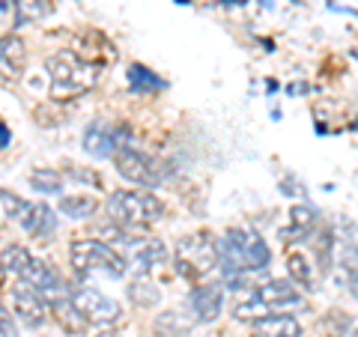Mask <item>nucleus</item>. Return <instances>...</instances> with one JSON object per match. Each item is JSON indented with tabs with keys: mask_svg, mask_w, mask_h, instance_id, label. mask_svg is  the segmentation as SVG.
<instances>
[{
	"mask_svg": "<svg viewBox=\"0 0 358 337\" xmlns=\"http://www.w3.org/2000/svg\"><path fill=\"white\" fill-rule=\"evenodd\" d=\"M0 329H3V337H15V325H13V313H9V308L0 310Z\"/></svg>",
	"mask_w": 358,
	"mask_h": 337,
	"instance_id": "26",
	"label": "nucleus"
},
{
	"mask_svg": "<svg viewBox=\"0 0 358 337\" xmlns=\"http://www.w3.org/2000/svg\"><path fill=\"white\" fill-rule=\"evenodd\" d=\"M272 263V251L254 230H227L218 239V272L227 287H242L251 272H263Z\"/></svg>",
	"mask_w": 358,
	"mask_h": 337,
	"instance_id": "1",
	"label": "nucleus"
},
{
	"mask_svg": "<svg viewBox=\"0 0 358 337\" xmlns=\"http://www.w3.org/2000/svg\"><path fill=\"white\" fill-rule=\"evenodd\" d=\"M69 296L78 308H81V313L90 320V322H96V325H110V322H117L120 320V305L110 296H105L102 289H96V287H90V284H75L69 289Z\"/></svg>",
	"mask_w": 358,
	"mask_h": 337,
	"instance_id": "8",
	"label": "nucleus"
},
{
	"mask_svg": "<svg viewBox=\"0 0 358 337\" xmlns=\"http://www.w3.org/2000/svg\"><path fill=\"white\" fill-rule=\"evenodd\" d=\"M117 242H126L131 248L129 266H134L141 275H150L155 266H162L167 260V251L159 239H129V230H117Z\"/></svg>",
	"mask_w": 358,
	"mask_h": 337,
	"instance_id": "11",
	"label": "nucleus"
},
{
	"mask_svg": "<svg viewBox=\"0 0 358 337\" xmlns=\"http://www.w3.org/2000/svg\"><path fill=\"white\" fill-rule=\"evenodd\" d=\"M188 305H192L197 322H215L224 310V289L218 284H200L192 289Z\"/></svg>",
	"mask_w": 358,
	"mask_h": 337,
	"instance_id": "13",
	"label": "nucleus"
},
{
	"mask_svg": "<svg viewBox=\"0 0 358 337\" xmlns=\"http://www.w3.org/2000/svg\"><path fill=\"white\" fill-rule=\"evenodd\" d=\"M0 206H3V221H18L21 224L33 203H27V200H21L9 188H3V191H0Z\"/></svg>",
	"mask_w": 358,
	"mask_h": 337,
	"instance_id": "22",
	"label": "nucleus"
},
{
	"mask_svg": "<svg viewBox=\"0 0 358 337\" xmlns=\"http://www.w3.org/2000/svg\"><path fill=\"white\" fill-rule=\"evenodd\" d=\"M30 188L36 194H63V176L57 171H48V167H39V171L30 173Z\"/></svg>",
	"mask_w": 358,
	"mask_h": 337,
	"instance_id": "20",
	"label": "nucleus"
},
{
	"mask_svg": "<svg viewBox=\"0 0 358 337\" xmlns=\"http://www.w3.org/2000/svg\"><path fill=\"white\" fill-rule=\"evenodd\" d=\"M0 60H3V75L6 78H18L21 69H24V60H27V51H24V42L18 36H3V51H0Z\"/></svg>",
	"mask_w": 358,
	"mask_h": 337,
	"instance_id": "17",
	"label": "nucleus"
},
{
	"mask_svg": "<svg viewBox=\"0 0 358 337\" xmlns=\"http://www.w3.org/2000/svg\"><path fill=\"white\" fill-rule=\"evenodd\" d=\"M254 337H301V322L289 313H272L254 322Z\"/></svg>",
	"mask_w": 358,
	"mask_h": 337,
	"instance_id": "15",
	"label": "nucleus"
},
{
	"mask_svg": "<svg viewBox=\"0 0 358 337\" xmlns=\"http://www.w3.org/2000/svg\"><path fill=\"white\" fill-rule=\"evenodd\" d=\"M129 87L134 89V93H155V89L164 87V81L155 72H150L147 66L131 63L129 66Z\"/></svg>",
	"mask_w": 358,
	"mask_h": 337,
	"instance_id": "19",
	"label": "nucleus"
},
{
	"mask_svg": "<svg viewBox=\"0 0 358 337\" xmlns=\"http://www.w3.org/2000/svg\"><path fill=\"white\" fill-rule=\"evenodd\" d=\"M239 3H242V0H239Z\"/></svg>",
	"mask_w": 358,
	"mask_h": 337,
	"instance_id": "32",
	"label": "nucleus"
},
{
	"mask_svg": "<svg viewBox=\"0 0 358 337\" xmlns=\"http://www.w3.org/2000/svg\"><path fill=\"white\" fill-rule=\"evenodd\" d=\"M69 260L75 266V272L102 275L110 280H120L131 268L129 260L117 248H110L105 242H96V239H75L69 248Z\"/></svg>",
	"mask_w": 358,
	"mask_h": 337,
	"instance_id": "4",
	"label": "nucleus"
},
{
	"mask_svg": "<svg viewBox=\"0 0 358 337\" xmlns=\"http://www.w3.org/2000/svg\"><path fill=\"white\" fill-rule=\"evenodd\" d=\"M21 227H24L33 239H51V236L57 233V212L45 203H33L24 221H21Z\"/></svg>",
	"mask_w": 358,
	"mask_h": 337,
	"instance_id": "14",
	"label": "nucleus"
},
{
	"mask_svg": "<svg viewBox=\"0 0 358 337\" xmlns=\"http://www.w3.org/2000/svg\"><path fill=\"white\" fill-rule=\"evenodd\" d=\"M114 167L122 179H129L134 185H147V188H155L164 182V171L162 164L152 159V155L134 150L131 143L129 147H122L117 155H114Z\"/></svg>",
	"mask_w": 358,
	"mask_h": 337,
	"instance_id": "6",
	"label": "nucleus"
},
{
	"mask_svg": "<svg viewBox=\"0 0 358 337\" xmlns=\"http://www.w3.org/2000/svg\"><path fill=\"white\" fill-rule=\"evenodd\" d=\"M99 209V200L93 194H66L60 197V212L72 221H84Z\"/></svg>",
	"mask_w": 358,
	"mask_h": 337,
	"instance_id": "18",
	"label": "nucleus"
},
{
	"mask_svg": "<svg viewBox=\"0 0 358 337\" xmlns=\"http://www.w3.org/2000/svg\"><path fill=\"white\" fill-rule=\"evenodd\" d=\"M81 143L93 159H114L122 147H129V138H126V129L114 126V122H105V120H96L87 126Z\"/></svg>",
	"mask_w": 358,
	"mask_h": 337,
	"instance_id": "9",
	"label": "nucleus"
},
{
	"mask_svg": "<svg viewBox=\"0 0 358 337\" xmlns=\"http://www.w3.org/2000/svg\"><path fill=\"white\" fill-rule=\"evenodd\" d=\"M0 147H9V126H6V122H3V126H0Z\"/></svg>",
	"mask_w": 358,
	"mask_h": 337,
	"instance_id": "27",
	"label": "nucleus"
},
{
	"mask_svg": "<svg viewBox=\"0 0 358 337\" xmlns=\"http://www.w3.org/2000/svg\"><path fill=\"white\" fill-rule=\"evenodd\" d=\"M99 337H117V334H108V331H105V334H99Z\"/></svg>",
	"mask_w": 358,
	"mask_h": 337,
	"instance_id": "29",
	"label": "nucleus"
},
{
	"mask_svg": "<svg viewBox=\"0 0 358 337\" xmlns=\"http://www.w3.org/2000/svg\"><path fill=\"white\" fill-rule=\"evenodd\" d=\"M355 131H358V122H355Z\"/></svg>",
	"mask_w": 358,
	"mask_h": 337,
	"instance_id": "31",
	"label": "nucleus"
},
{
	"mask_svg": "<svg viewBox=\"0 0 358 337\" xmlns=\"http://www.w3.org/2000/svg\"><path fill=\"white\" fill-rule=\"evenodd\" d=\"M18 280H27L30 287H36L48 301H57V299L69 296V289H66V280L57 272H54L48 263H42V260H30V266L21 272Z\"/></svg>",
	"mask_w": 358,
	"mask_h": 337,
	"instance_id": "12",
	"label": "nucleus"
},
{
	"mask_svg": "<svg viewBox=\"0 0 358 337\" xmlns=\"http://www.w3.org/2000/svg\"><path fill=\"white\" fill-rule=\"evenodd\" d=\"M301 305H305V299H301L299 287L293 284V280H268V284L251 287V293L233 305V317L257 322L263 317L284 313L289 308H301Z\"/></svg>",
	"mask_w": 358,
	"mask_h": 337,
	"instance_id": "2",
	"label": "nucleus"
},
{
	"mask_svg": "<svg viewBox=\"0 0 358 337\" xmlns=\"http://www.w3.org/2000/svg\"><path fill=\"white\" fill-rule=\"evenodd\" d=\"M48 305L51 301L45 299L36 287H30L27 280H18L13 287V308L30 329H39V325L48 320Z\"/></svg>",
	"mask_w": 358,
	"mask_h": 337,
	"instance_id": "10",
	"label": "nucleus"
},
{
	"mask_svg": "<svg viewBox=\"0 0 358 337\" xmlns=\"http://www.w3.org/2000/svg\"><path fill=\"white\" fill-rule=\"evenodd\" d=\"M263 6H272V0H263Z\"/></svg>",
	"mask_w": 358,
	"mask_h": 337,
	"instance_id": "30",
	"label": "nucleus"
},
{
	"mask_svg": "<svg viewBox=\"0 0 358 337\" xmlns=\"http://www.w3.org/2000/svg\"><path fill=\"white\" fill-rule=\"evenodd\" d=\"M343 272L350 278V293L358 299V248H350L343 254Z\"/></svg>",
	"mask_w": 358,
	"mask_h": 337,
	"instance_id": "25",
	"label": "nucleus"
},
{
	"mask_svg": "<svg viewBox=\"0 0 358 337\" xmlns=\"http://www.w3.org/2000/svg\"><path fill=\"white\" fill-rule=\"evenodd\" d=\"M30 260H33V257L21 248V245H3V272L6 275L13 272V275L21 278V272L30 266Z\"/></svg>",
	"mask_w": 358,
	"mask_h": 337,
	"instance_id": "23",
	"label": "nucleus"
},
{
	"mask_svg": "<svg viewBox=\"0 0 358 337\" xmlns=\"http://www.w3.org/2000/svg\"><path fill=\"white\" fill-rule=\"evenodd\" d=\"M48 75L54 84V93H66V89H84L96 84V69L75 54H54L48 57Z\"/></svg>",
	"mask_w": 358,
	"mask_h": 337,
	"instance_id": "7",
	"label": "nucleus"
},
{
	"mask_svg": "<svg viewBox=\"0 0 358 337\" xmlns=\"http://www.w3.org/2000/svg\"><path fill=\"white\" fill-rule=\"evenodd\" d=\"M346 337H358V320L350 322V329H346Z\"/></svg>",
	"mask_w": 358,
	"mask_h": 337,
	"instance_id": "28",
	"label": "nucleus"
},
{
	"mask_svg": "<svg viewBox=\"0 0 358 337\" xmlns=\"http://www.w3.org/2000/svg\"><path fill=\"white\" fill-rule=\"evenodd\" d=\"M218 266V242H212L206 233L185 236L176 248V272L185 278H200L209 268Z\"/></svg>",
	"mask_w": 358,
	"mask_h": 337,
	"instance_id": "5",
	"label": "nucleus"
},
{
	"mask_svg": "<svg viewBox=\"0 0 358 337\" xmlns=\"http://www.w3.org/2000/svg\"><path fill=\"white\" fill-rule=\"evenodd\" d=\"M51 310H54V317H57V322H60L69 334H84V331H87L90 320L81 313V308H78L75 301H72V296L51 301Z\"/></svg>",
	"mask_w": 358,
	"mask_h": 337,
	"instance_id": "16",
	"label": "nucleus"
},
{
	"mask_svg": "<svg viewBox=\"0 0 358 337\" xmlns=\"http://www.w3.org/2000/svg\"><path fill=\"white\" fill-rule=\"evenodd\" d=\"M129 299L134 301V305H143V308H152L155 301L162 299V293H159V287L152 284V280L147 278V275H138L131 280V287H129Z\"/></svg>",
	"mask_w": 358,
	"mask_h": 337,
	"instance_id": "21",
	"label": "nucleus"
},
{
	"mask_svg": "<svg viewBox=\"0 0 358 337\" xmlns=\"http://www.w3.org/2000/svg\"><path fill=\"white\" fill-rule=\"evenodd\" d=\"M105 209L110 215V224H117L122 230L150 227L164 215V203L155 194H147V191H114L108 197Z\"/></svg>",
	"mask_w": 358,
	"mask_h": 337,
	"instance_id": "3",
	"label": "nucleus"
},
{
	"mask_svg": "<svg viewBox=\"0 0 358 337\" xmlns=\"http://www.w3.org/2000/svg\"><path fill=\"white\" fill-rule=\"evenodd\" d=\"M289 272H293V278L299 280V287H310L313 284V272H310V268H308V263H305V257H301V254H293V257H289Z\"/></svg>",
	"mask_w": 358,
	"mask_h": 337,
	"instance_id": "24",
	"label": "nucleus"
}]
</instances>
